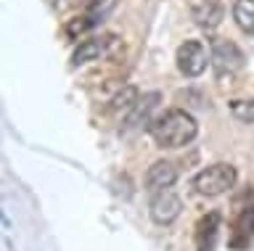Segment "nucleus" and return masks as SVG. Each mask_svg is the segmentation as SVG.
<instances>
[{
  "label": "nucleus",
  "instance_id": "1",
  "mask_svg": "<svg viewBox=\"0 0 254 251\" xmlns=\"http://www.w3.org/2000/svg\"><path fill=\"white\" fill-rule=\"evenodd\" d=\"M148 132L159 148H183L198 135V124L188 111L170 108L148 124Z\"/></svg>",
  "mask_w": 254,
  "mask_h": 251
},
{
  "label": "nucleus",
  "instance_id": "2",
  "mask_svg": "<svg viewBox=\"0 0 254 251\" xmlns=\"http://www.w3.org/2000/svg\"><path fill=\"white\" fill-rule=\"evenodd\" d=\"M238 180V172L233 164H212V167H204L198 175L193 177V191L198 196H206V199H214V196H222L228 193L230 188L236 185Z\"/></svg>",
  "mask_w": 254,
  "mask_h": 251
},
{
  "label": "nucleus",
  "instance_id": "3",
  "mask_svg": "<svg viewBox=\"0 0 254 251\" xmlns=\"http://www.w3.org/2000/svg\"><path fill=\"white\" fill-rule=\"evenodd\" d=\"M175 61H178V69L180 74L186 77H198L206 72V66L212 64V53L206 50V45L201 40H186L178 48V56H175Z\"/></svg>",
  "mask_w": 254,
  "mask_h": 251
},
{
  "label": "nucleus",
  "instance_id": "4",
  "mask_svg": "<svg viewBox=\"0 0 254 251\" xmlns=\"http://www.w3.org/2000/svg\"><path fill=\"white\" fill-rule=\"evenodd\" d=\"M180 211H183V201H180V196L175 193L172 188L151 196L148 214H151V219H154L156 225H172L175 219L180 217Z\"/></svg>",
  "mask_w": 254,
  "mask_h": 251
},
{
  "label": "nucleus",
  "instance_id": "5",
  "mask_svg": "<svg viewBox=\"0 0 254 251\" xmlns=\"http://www.w3.org/2000/svg\"><path fill=\"white\" fill-rule=\"evenodd\" d=\"M209 53H212V66L217 74H236L244 66L241 48L230 40H212Z\"/></svg>",
  "mask_w": 254,
  "mask_h": 251
},
{
  "label": "nucleus",
  "instance_id": "6",
  "mask_svg": "<svg viewBox=\"0 0 254 251\" xmlns=\"http://www.w3.org/2000/svg\"><path fill=\"white\" fill-rule=\"evenodd\" d=\"M252 238H254V206H246L238 211V217L230 225L228 246L233 251H246L252 246Z\"/></svg>",
  "mask_w": 254,
  "mask_h": 251
},
{
  "label": "nucleus",
  "instance_id": "7",
  "mask_svg": "<svg viewBox=\"0 0 254 251\" xmlns=\"http://www.w3.org/2000/svg\"><path fill=\"white\" fill-rule=\"evenodd\" d=\"M175 180H178V167H175L172 161H154L146 172V191L148 193H159V191H167V188L175 185Z\"/></svg>",
  "mask_w": 254,
  "mask_h": 251
},
{
  "label": "nucleus",
  "instance_id": "8",
  "mask_svg": "<svg viewBox=\"0 0 254 251\" xmlns=\"http://www.w3.org/2000/svg\"><path fill=\"white\" fill-rule=\"evenodd\" d=\"M217 233H220V214L217 211H209L196 225V251H214V246H217Z\"/></svg>",
  "mask_w": 254,
  "mask_h": 251
},
{
  "label": "nucleus",
  "instance_id": "9",
  "mask_svg": "<svg viewBox=\"0 0 254 251\" xmlns=\"http://www.w3.org/2000/svg\"><path fill=\"white\" fill-rule=\"evenodd\" d=\"M222 19H225V8H222L220 0H204V3H198L193 8V21L206 32L217 29L222 24Z\"/></svg>",
  "mask_w": 254,
  "mask_h": 251
},
{
  "label": "nucleus",
  "instance_id": "10",
  "mask_svg": "<svg viewBox=\"0 0 254 251\" xmlns=\"http://www.w3.org/2000/svg\"><path fill=\"white\" fill-rule=\"evenodd\" d=\"M159 100H162V96H159V93H146V96H143L138 103H135L132 111L127 114L125 124H127V127H140V124H151V122H154V119H151V114L156 111Z\"/></svg>",
  "mask_w": 254,
  "mask_h": 251
},
{
  "label": "nucleus",
  "instance_id": "11",
  "mask_svg": "<svg viewBox=\"0 0 254 251\" xmlns=\"http://www.w3.org/2000/svg\"><path fill=\"white\" fill-rule=\"evenodd\" d=\"M111 40H114V37H93V40H85V43L74 50L71 64H74V66H82V64H90V61H98L103 53L109 50Z\"/></svg>",
  "mask_w": 254,
  "mask_h": 251
},
{
  "label": "nucleus",
  "instance_id": "12",
  "mask_svg": "<svg viewBox=\"0 0 254 251\" xmlns=\"http://www.w3.org/2000/svg\"><path fill=\"white\" fill-rule=\"evenodd\" d=\"M138 100H140L138 88H135V85H125V88L119 90L114 98H111V111H114V114H119V111H122V114H130Z\"/></svg>",
  "mask_w": 254,
  "mask_h": 251
},
{
  "label": "nucleus",
  "instance_id": "13",
  "mask_svg": "<svg viewBox=\"0 0 254 251\" xmlns=\"http://www.w3.org/2000/svg\"><path fill=\"white\" fill-rule=\"evenodd\" d=\"M233 19L244 32H254V0H236Z\"/></svg>",
  "mask_w": 254,
  "mask_h": 251
},
{
  "label": "nucleus",
  "instance_id": "14",
  "mask_svg": "<svg viewBox=\"0 0 254 251\" xmlns=\"http://www.w3.org/2000/svg\"><path fill=\"white\" fill-rule=\"evenodd\" d=\"M230 114H233L238 122L252 124L254 122V98L252 100H233V103H230Z\"/></svg>",
  "mask_w": 254,
  "mask_h": 251
}]
</instances>
